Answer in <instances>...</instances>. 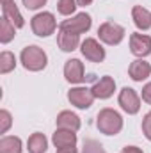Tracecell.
I'll return each mask as SVG.
<instances>
[{
	"label": "cell",
	"mask_w": 151,
	"mask_h": 153,
	"mask_svg": "<svg viewBox=\"0 0 151 153\" xmlns=\"http://www.w3.org/2000/svg\"><path fill=\"white\" fill-rule=\"evenodd\" d=\"M96 126L105 135H115L123 128V117L114 109H101L96 117Z\"/></svg>",
	"instance_id": "cell-1"
},
{
	"label": "cell",
	"mask_w": 151,
	"mask_h": 153,
	"mask_svg": "<svg viewBox=\"0 0 151 153\" xmlns=\"http://www.w3.org/2000/svg\"><path fill=\"white\" fill-rule=\"evenodd\" d=\"M46 62H48L46 53L43 52V48H39L36 45H30V46L21 50V64H23L25 70L41 71V70L46 68Z\"/></svg>",
	"instance_id": "cell-2"
},
{
	"label": "cell",
	"mask_w": 151,
	"mask_h": 153,
	"mask_svg": "<svg viewBox=\"0 0 151 153\" xmlns=\"http://www.w3.org/2000/svg\"><path fill=\"white\" fill-rule=\"evenodd\" d=\"M30 27H32V32L36 36L46 38V36L53 34V30L57 27V22H55V16L52 13H39V14H36L32 18Z\"/></svg>",
	"instance_id": "cell-3"
},
{
	"label": "cell",
	"mask_w": 151,
	"mask_h": 153,
	"mask_svg": "<svg viewBox=\"0 0 151 153\" xmlns=\"http://www.w3.org/2000/svg\"><path fill=\"white\" fill-rule=\"evenodd\" d=\"M91 23H93V20H91V16H89L87 13H78V14L73 16L71 20H64V22L59 25V29L80 36V34H84V32H87V30L91 29Z\"/></svg>",
	"instance_id": "cell-4"
},
{
	"label": "cell",
	"mask_w": 151,
	"mask_h": 153,
	"mask_svg": "<svg viewBox=\"0 0 151 153\" xmlns=\"http://www.w3.org/2000/svg\"><path fill=\"white\" fill-rule=\"evenodd\" d=\"M98 36L107 45H119L124 38V29L114 22H105L98 29Z\"/></svg>",
	"instance_id": "cell-5"
},
{
	"label": "cell",
	"mask_w": 151,
	"mask_h": 153,
	"mask_svg": "<svg viewBox=\"0 0 151 153\" xmlns=\"http://www.w3.org/2000/svg\"><path fill=\"white\" fill-rule=\"evenodd\" d=\"M68 100L78 109H89L94 102V94L89 87H73L68 93Z\"/></svg>",
	"instance_id": "cell-6"
},
{
	"label": "cell",
	"mask_w": 151,
	"mask_h": 153,
	"mask_svg": "<svg viewBox=\"0 0 151 153\" xmlns=\"http://www.w3.org/2000/svg\"><path fill=\"white\" fill-rule=\"evenodd\" d=\"M119 105L124 112L137 114L141 109V98L132 87H123V91L119 93Z\"/></svg>",
	"instance_id": "cell-7"
},
{
	"label": "cell",
	"mask_w": 151,
	"mask_h": 153,
	"mask_svg": "<svg viewBox=\"0 0 151 153\" xmlns=\"http://www.w3.org/2000/svg\"><path fill=\"white\" fill-rule=\"evenodd\" d=\"M82 53L85 59H89L91 62H101L105 59V48L93 38H87L85 41H82Z\"/></svg>",
	"instance_id": "cell-8"
},
{
	"label": "cell",
	"mask_w": 151,
	"mask_h": 153,
	"mask_svg": "<svg viewBox=\"0 0 151 153\" xmlns=\"http://www.w3.org/2000/svg\"><path fill=\"white\" fill-rule=\"evenodd\" d=\"M132 53L137 57H146L151 53V38L146 34H132L130 36Z\"/></svg>",
	"instance_id": "cell-9"
},
{
	"label": "cell",
	"mask_w": 151,
	"mask_h": 153,
	"mask_svg": "<svg viewBox=\"0 0 151 153\" xmlns=\"http://www.w3.org/2000/svg\"><path fill=\"white\" fill-rule=\"evenodd\" d=\"M64 76H66V80L71 82V84H80V82H84V80H85L84 64H82L78 59H70V61H66Z\"/></svg>",
	"instance_id": "cell-10"
},
{
	"label": "cell",
	"mask_w": 151,
	"mask_h": 153,
	"mask_svg": "<svg viewBox=\"0 0 151 153\" xmlns=\"http://www.w3.org/2000/svg\"><path fill=\"white\" fill-rule=\"evenodd\" d=\"M93 94L94 98H100V100H107L110 98L115 91V82H114L112 76H101L94 85H93Z\"/></svg>",
	"instance_id": "cell-11"
},
{
	"label": "cell",
	"mask_w": 151,
	"mask_h": 153,
	"mask_svg": "<svg viewBox=\"0 0 151 153\" xmlns=\"http://www.w3.org/2000/svg\"><path fill=\"white\" fill-rule=\"evenodd\" d=\"M55 148H70L76 146V134L73 130H64V128H57L53 137H52Z\"/></svg>",
	"instance_id": "cell-12"
},
{
	"label": "cell",
	"mask_w": 151,
	"mask_h": 153,
	"mask_svg": "<svg viewBox=\"0 0 151 153\" xmlns=\"http://www.w3.org/2000/svg\"><path fill=\"white\" fill-rule=\"evenodd\" d=\"M57 45H59V48H61L62 52H73V50H76V46L80 45V36L59 29V34H57Z\"/></svg>",
	"instance_id": "cell-13"
},
{
	"label": "cell",
	"mask_w": 151,
	"mask_h": 153,
	"mask_svg": "<svg viewBox=\"0 0 151 153\" xmlns=\"http://www.w3.org/2000/svg\"><path fill=\"white\" fill-rule=\"evenodd\" d=\"M128 73H130V76L135 82H142V80H146L151 75V66H150V62H146L142 59H137V61H133L130 64Z\"/></svg>",
	"instance_id": "cell-14"
},
{
	"label": "cell",
	"mask_w": 151,
	"mask_h": 153,
	"mask_svg": "<svg viewBox=\"0 0 151 153\" xmlns=\"http://www.w3.org/2000/svg\"><path fill=\"white\" fill-rule=\"evenodd\" d=\"M57 128L76 132L80 128V117L75 112H71V111H62L61 114L57 116Z\"/></svg>",
	"instance_id": "cell-15"
},
{
	"label": "cell",
	"mask_w": 151,
	"mask_h": 153,
	"mask_svg": "<svg viewBox=\"0 0 151 153\" xmlns=\"http://www.w3.org/2000/svg\"><path fill=\"white\" fill-rule=\"evenodd\" d=\"M132 18H133V23L137 25V29H141V30H148L151 27V13L148 9H144L142 5H135L132 9Z\"/></svg>",
	"instance_id": "cell-16"
},
{
	"label": "cell",
	"mask_w": 151,
	"mask_h": 153,
	"mask_svg": "<svg viewBox=\"0 0 151 153\" xmlns=\"http://www.w3.org/2000/svg\"><path fill=\"white\" fill-rule=\"evenodd\" d=\"M2 11H4V16H5V18H9L16 29H21V27L25 25V20H23L21 13L18 11V7H16L14 0H13V2H5V4H2Z\"/></svg>",
	"instance_id": "cell-17"
},
{
	"label": "cell",
	"mask_w": 151,
	"mask_h": 153,
	"mask_svg": "<svg viewBox=\"0 0 151 153\" xmlns=\"http://www.w3.org/2000/svg\"><path fill=\"white\" fill-rule=\"evenodd\" d=\"M27 146H29V152L30 153H44L48 150V141H46V137L43 134L36 132V134H32L29 137Z\"/></svg>",
	"instance_id": "cell-18"
},
{
	"label": "cell",
	"mask_w": 151,
	"mask_h": 153,
	"mask_svg": "<svg viewBox=\"0 0 151 153\" xmlns=\"http://www.w3.org/2000/svg\"><path fill=\"white\" fill-rule=\"evenodd\" d=\"M0 153H21V141L20 137L7 135L0 141Z\"/></svg>",
	"instance_id": "cell-19"
},
{
	"label": "cell",
	"mask_w": 151,
	"mask_h": 153,
	"mask_svg": "<svg viewBox=\"0 0 151 153\" xmlns=\"http://www.w3.org/2000/svg\"><path fill=\"white\" fill-rule=\"evenodd\" d=\"M14 25H13V22L9 20V18H2V25H0V43H9L11 39L14 38Z\"/></svg>",
	"instance_id": "cell-20"
},
{
	"label": "cell",
	"mask_w": 151,
	"mask_h": 153,
	"mask_svg": "<svg viewBox=\"0 0 151 153\" xmlns=\"http://www.w3.org/2000/svg\"><path fill=\"white\" fill-rule=\"evenodd\" d=\"M14 66H16V59H14V55H13L11 52H2V53H0V73L5 75V73L13 71Z\"/></svg>",
	"instance_id": "cell-21"
},
{
	"label": "cell",
	"mask_w": 151,
	"mask_h": 153,
	"mask_svg": "<svg viewBox=\"0 0 151 153\" xmlns=\"http://www.w3.org/2000/svg\"><path fill=\"white\" fill-rule=\"evenodd\" d=\"M76 9V0H59L57 2V11L62 16H70L73 14Z\"/></svg>",
	"instance_id": "cell-22"
},
{
	"label": "cell",
	"mask_w": 151,
	"mask_h": 153,
	"mask_svg": "<svg viewBox=\"0 0 151 153\" xmlns=\"http://www.w3.org/2000/svg\"><path fill=\"white\" fill-rule=\"evenodd\" d=\"M82 153H107L103 150V146L98 143V141H94V139H85L84 141V152Z\"/></svg>",
	"instance_id": "cell-23"
},
{
	"label": "cell",
	"mask_w": 151,
	"mask_h": 153,
	"mask_svg": "<svg viewBox=\"0 0 151 153\" xmlns=\"http://www.w3.org/2000/svg\"><path fill=\"white\" fill-rule=\"evenodd\" d=\"M13 119H11V114L7 111H0V134H5L11 126Z\"/></svg>",
	"instance_id": "cell-24"
},
{
	"label": "cell",
	"mask_w": 151,
	"mask_h": 153,
	"mask_svg": "<svg viewBox=\"0 0 151 153\" xmlns=\"http://www.w3.org/2000/svg\"><path fill=\"white\" fill-rule=\"evenodd\" d=\"M142 132L151 141V112H148V114L144 116V119H142Z\"/></svg>",
	"instance_id": "cell-25"
},
{
	"label": "cell",
	"mask_w": 151,
	"mask_h": 153,
	"mask_svg": "<svg viewBox=\"0 0 151 153\" xmlns=\"http://www.w3.org/2000/svg\"><path fill=\"white\" fill-rule=\"evenodd\" d=\"M44 4H46V0H23V5L30 11H36L39 7H43Z\"/></svg>",
	"instance_id": "cell-26"
},
{
	"label": "cell",
	"mask_w": 151,
	"mask_h": 153,
	"mask_svg": "<svg viewBox=\"0 0 151 153\" xmlns=\"http://www.w3.org/2000/svg\"><path fill=\"white\" fill-rule=\"evenodd\" d=\"M142 100H144L146 103H150V105H151V82H150V84H146V85L142 87Z\"/></svg>",
	"instance_id": "cell-27"
},
{
	"label": "cell",
	"mask_w": 151,
	"mask_h": 153,
	"mask_svg": "<svg viewBox=\"0 0 151 153\" xmlns=\"http://www.w3.org/2000/svg\"><path fill=\"white\" fill-rule=\"evenodd\" d=\"M121 153H142V150L137 148V146H124Z\"/></svg>",
	"instance_id": "cell-28"
},
{
	"label": "cell",
	"mask_w": 151,
	"mask_h": 153,
	"mask_svg": "<svg viewBox=\"0 0 151 153\" xmlns=\"http://www.w3.org/2000/svg\"><path fill=\"white\" fill-rule=\"evenodd\" d=\"M55 153H76V146H70V148H57Z\"/></svg>",
	"instance_id": "cell-29"
},
{
	"label": "cell",
	"mask_w": 151,
	"mask_h": 153,
	"mask_svg": "<svg viewBox=\"0 0 151 153\" xmlns=\"http://www.w3.org/2000/svg\"><path fill=\"white\" fill-rule=\"evenodd\" d=\"M91 2H93V0H76V4H78V5H82V7L91 5Z\"/></svg>",
	"instance_id": "cell-30"
},
{
	"label": "cell",
	"mask_w": 151,
	"mask_h": 153,
	"mask_svg": "<svg viewBox=\"0 0 151 153\" xmlns=\"http://www.w3.org/2000/svg\"><path fill=\"white\" fill-rule=\"evenodd\" d=\"M5 2H13V0H2V4H5Z\"/></svg>",
	"instance_id": "cell-31"
}]
</instances>
